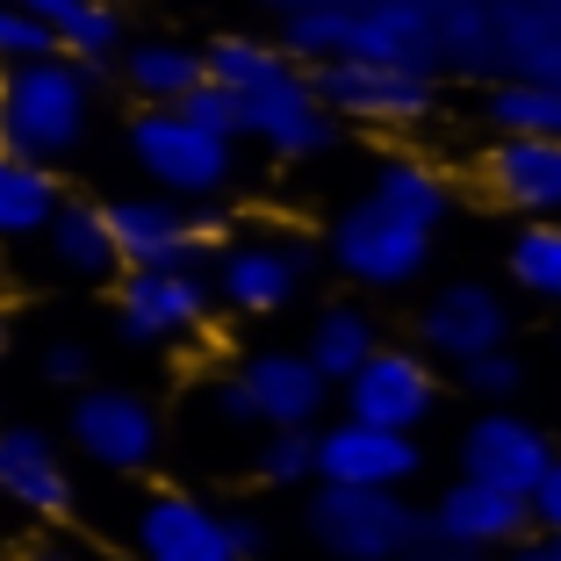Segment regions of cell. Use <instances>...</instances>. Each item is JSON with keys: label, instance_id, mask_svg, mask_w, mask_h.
Here are the masks:
<instances>
[{"label": "cell", "instance_id": "cell-1", "mask_svg": "<svg viewBox=\"0 0 561 561\" xmlns=\"http://www.w3.org/2000/svg\"><path fill=\"white\" fill-rule=\"evenodd\" d=\"M202 58H209V80L238 108V137L260 145L266 159L302 165L339 145V123L317 101L310 66H296L274 36H216V44H202Z\"/></svg>", "mask_w": 561, "mask_h": 561}, {"label": "cell", "instance_id": "cell-2", "mask_svg": "<svg viewBox=\"0 0 561 561\" xmlns=\"http://www.w3.org/2000/svg\"><path fill=\"white\" fill-rule=\"evenodd\" d=\"M101 80L108 72H87L66 50L30 58V66H0V151L36 165H66L94 137Z\"/></svg>", "mask_w": 561, "mask_h": 561}, {"label": "cell", "instance_id": "cell-3", "mask_svg": "<svg viewBox=\"0 0 561 561\" xmlns=\"http://www.w3.org/2000/svg\"><path fill=\"white\" fill-rule=\"evenodd\" d=\"M123 145H130V165L145 173L151 195L216 202V195H231V181H238V145L187 123L181 108H137L123 123Z\"/></svg>", "mask_w": 561, "mask_h": 561}, {"label": "cell", "instance_id": "cell-4", "mask_svg": "<svg viewBox=\"0 0 561 561\" xmlns=\"http://www.w3.org/2000/svg\"><path fill=\"white\" fill-rule=\"evenodd\" d=\"M324 403H331V381L302 360V346H266L209 389V411L224 425H252V432H288V425L317 432Z\"/></svg>", "mask_w": 561, "mask_h": 561}, {"label": "cell", "instance_id": "cell-5", "mask_svg": "<svg viewBox=\"0 0 561 561\" xmlns=\"http://www.w3.org/2000/svg\"><path fill=\"white\" fill-rule=\"evenodd\" d=\"M310 274H317V245L296 231H245L209 252V296H216V310H231V317L296 310Z\"/></svg>", "mask_w": 561, "mask_h": 561}, {"label": "cell", "instance_id": "cell-6", "mask_svg": "<svg viewBox=\"0 0 561 561\" xmlns=\"http://www.w3.org/2000/svg\"><path fill=\"white\" fill-rule=\"evenodd\" d=\"M302 526L331 561H403L425 540V512L403 490H331V482H317Z\"/></svg>", "mask_w": 561, "mask_h": 561}, {"label": "cell", "instance_id": "cell-7", "mask_svg": "<svg viewBox=\"0 0 561 561\" xmlns=\"http://www.w3.org/2000/svg\"><path fill=\"white\" fill-rule=\"evenodd\" d=\"M209 266H123L116 274V339L137 353L187 346L195 331H209Z\"/></svg>", "mask_w": 561, "mask_h": 561}, {"label": "cell", "instance_id": "cell-8", "mask_svg": "<svg viewBox=\"0 0 561 561\" xmlns=\"http://www.w3.org/2000/svg\"><path fill=\"white\" fill-rule=\"evenodd\" d=\"M66 439L101 476H145L159 461L165 425H159V403L145 389H130V381H87V389H72Z\"/></svg>", "mask_w": 561, "mask_h": 561}, {"label": "cell", "instance_id": "cell-9", "mask_svg": "<svg viewBox=\"0 0 561 561\" xmlns=\"http://www.w3.org/2000/svg\"><path fill=\"white\" fill-rule=\"evenodd\" d=\"M101 216H108L123 266H202L224 245V216L209 202H173V195H151V187L101 202Z\"/></svg>", "mask_w": 561, "mask_h": 561}, {"label": "cell", "instance_id": "cell-10", "mask_svg": "<svg viewBox=\"0 0 561 561\" xmlns=\"http://www.w3.org/2000/svg\"><path fill=\"white\" fill-rule=\"evenodd\" d=\"M317 101L331 108V123L346 130H417L439 108V80L432 72H403V66H360V58H331V66H310Z\"/></svg>", "mask_w": 561, "mask_h": 561}, {"label": "cell", "instance_id": "cell-11", "mask_svg": "<svg viewBox=\"0 0 561 561\" xmlns=\"http://www.w3.org/2000/svg\"><path fill=\"white\" fill-rule=\"evenodd\" d=\"M324 252H331V266L346 280H360V288H411L432 260V231H417L397 209H381L375 195H360V202H346V209L331 216Z\"/></svg>", "mask_w": 561, "mask_h": 561}, {"label": "cell", "instance_id": "cell-12", "mask_svg": "<svg viewBox=\"0 0 561 561\" xmlns=\"http://www.w3.org/2000/svg\"><path fill=\"white\" fill-rule=\"evenodd\" d=\"M137 561H245L231 540V512L195 490H151L130 518Z\"/></svg>", "mask_w": 561, "mask_h": 561}, {"label": "cell", "instance_id": "cell-13", "mask_svg": "<svg viewBox=\"0 0 561 561\" xmlns=\"http://www.w3.org/2000/svg\"><path fill=\"white\" fill-rule=\"evenodd\" d=\"M0 504H15L36 526H66L80 512L72 461L44 425H0Z\"/></svg>", "mask_w": 561, "mask_h": 561}, {"label": "cell", "instance_id": "cell-14", "mask_svg": "<svg viewBox=\"0 0 561 561\" xmlns=\"http://www.w3.org/2000/svg\"><path fill=\"white\" fill-rule=\"evenodd\" d=\"M425 468V446L411 432H381L360 417H339V425H317V482L331 490H403Z\"/></svg>", "mask_w": 561, "mask_h": 561}, {"label": "cell", "instance_id": "cell-15", "mask_svg": "<svg viewBox=\"0 0 561 561\" xmlns=\"http://www.w3.org/2000/svg\"><path fill=\"white\" fill-rule=\"evenodd\" d=\"M339 403H346V417H360V425L411 432L417 439V425L439 411V375L403 346H375V360H367L360 375L339 381Z\"/></svg>", "mask_w": 561, "mask_h": 561}, {"label": "cell", "instance_id": "cell-16", "mask_svg": "<svg viewBox=\"0 0 561 561\" xmlns=\"http://www.w3.org/2000/svg\"><path fill=\"white\" fill-rule=\"evenodd\" d=\"M417 339H425L432 360L468 367V360H482V353H496L512 339V302L490 280H446V288H432L425 310H417Z\"/></svg>", "mask_w": 561, "mask_h": 561}, {"label": "cell", "instance_id": "cell-17", "mask_svg": "<svg viewBox=\"0 0 561 561\" xmlns=\"http://www.w3.org/2000/svg\"><path fill=\"white\" fill-rule=\"evenodd\" d=\"M547 461H554L547 425H533V417H518V411H482L476 425L461 432V476L490 482V490H504V496H526L533 482L547 476Z\"/></svg>", "mask_w": 561, "mask_h": 561}, {"label": "cell", "instance_id": "cell-18", "mask_svg": "<svg viewBox=\"0 0 561 561\" xmlns=\"http://www.w3.org/2000/svg\"><path fill=\"white\" fill-rule=\"evenodd\" d=\"M425 533H432V540H446L454 554H468V561H490V554H504L512 540H526L533 512H526V496H504V490H490V482H468L461 476L425 512Z\"/></svg>", "mask_w": 561, "mask_h": 561}, {"label": "cell", "instance_id": "cell-19", "mask_svg": "<svg viewBox=\"0 0 561 561\" xmlns=\"http://www.w3.org/2000/svg\"><path fill=\"white\" fill-rule=\"evenodd\" d=\"M482 187L490 202L533 216V224H554L561 216V145H540V137H490L482 151Z\"/></svg>", "mask_w": 561, "mask_h": 561}, {"label": "cell", "instance_id": "cell-20", "mask_svg": "<svg viewBox=\"0 0 561 561\" xmlns=\"http://www.w3.org/2000/svg\"><path fill=\"white\" fill-rule=\"evenodd\" d=\"M496 80L561 87V0H490Z\"/></svg>", "mask_w": 561, "mask_h": 561}, {"label": "cell", "instance_id": "cell-21", "mask_svg": "<svg viewBox=\"0 0 561 561\" xmlns=\"http://www.w3.org/2000/svg\"><path fill=\"white\" fill-rule=\"evenodd\" d=\"M360 66H403V72H432L439 80V44L432 30L403 8V0H353L346 8V50Z\"/></svg>", "mask_w": 561, "mask_h": 561}, {"label": "cell", "instance_id": "cell-22", "mask_svg": "<svg viewBox=\"0 0 561 561\" xmlns=\"http://www.w3.org/2000/svg\"><path fill=\"white\" fill-rule=\"evenodd\" d=\"M108 72H116L145 108H181V101L209 80V58H202V44H181V36H130Z\"/></svg>", "mask_w": 561, "mask_h": 561}, {"label": "cell", "instance_id": "cell-23", "mask_svg": "<svg viewBox=\"0 0 561 561\" xmlns=\"http://www.w3.org/2000/svg\"><path fill=\"white\" fill-rule=\"evenodd\" d=\"M58 36L66 58H80L87 72H108L116 66V50L130 44V22H123V0H15Z\"/></svg>", "mask_w": 561, "mask_h": 561}, {"label": "cell", "instance_id": "cell-24", "mask_svg": "<svg viewBox=\"0 0 561 561\" xmlns=\"http://www.w3.org/2000/svg\"><path fill=\"white\" fill-rule=\"evenodd\" d=\"M439 44V72L461 80H496V44H490V0H403Z\"/></svg>", "mask_w": 561, "mask_h": 561}, {"label": "cell", "instance_id": "cell-25", "mask_svg": "<svg viewBox=\"0 0 561 561\" xmlns=\"http://www.w3.org/2000/svg\"><path fill=\"white\" fill-rule=\"evenodd\" d=\"M44 252H50V266L72 274V280H116L123 274L101 202H80V195H66V202H58V216L44 224Z\"/></svg>", "mask_w": 561, "mask_h": 561}, {"label": "cell", "instance_id": "cell-26", "mask_svg": "<svg viewBox=\"0 0 561 561\" xmlns=\"http://www.w3.org/2000/svg\"><path fill=\"white\" fill-rule=\"evenodd\" d=\"M375 346H381V324L360 302H324V310L310 317V331H302V360H310L331 389L360 375V367L375 360Z\"/></svg>", "mask_w": 561, "mask_h": 561}, {"label": "cell", "instance_id": "cell-27", "mask_svg": "<svg viewBox=\"0 0 561 561\" xmlns=\"http://www.w3.org/2000/svg\"><path fill=\"white\" fill-rule=\"evenodd\" d=\"M367 195L381 202V209H397L403 224H417V231L439 238L446 209H454V181H446L432 159H417V151H389V159L375 165V187Z\"/></svg>", "mask_w": 561, "mask_h": 561}, {"label": "cell", "instance_id": "cell-28", "mask_svg": "<svg viewBox=\"0 0 561 561\" xmlns=\"http://www.w3.org/2000/svg\"><path fill=\"white\" fill-rule=\"evenodd\" d=\"M66 187H58V165H36L0 151V245H30L44 238V224L58 216Z\"/></svg>", "mask_w": 561, "mask_h": 561}, {"label": "cell", "instance_id": "cell-29", "mask_svg": "<svg viewBox=\"0 0 561 561\" xmlns=\"http://www.w3.org/2000/svg\"><path fill=\"white\" fill-rule=\"evenodd\" d=\"M482 116H490L496 137H540V145H561V87L482 80Z\"/></svg>", "mask_w": 561, "mask_h": 561}, {"label": "cell", "instance_id": "cell-30", "mask_svg": "<svg viewBox=\"0 0 561 561\" xmlns=\"http://www.w3.org/2000/svg\"><path fill=\"white\" fill-rule=\"evenodd\" d=\"M512 280L526 288V296L554 302L561 310V224H526V231L512 238Z\"/></svg>", "mask_w": 561, "mask_h": 561}, {"label": "cell", "instance_id": "cell-31", "mask_svg": "<svg viewBox=\"0 0 561 561\" xmlns=\"http://www.w3.org/2000/svg\"><path fill=\"white\" fill-rule=\"evenodd\" d=\"M252 468H260V482H274V490H302V482H317V432H302V425L260 432Z\"/></svg>", "mask_w": 561, "mask_h": 561}, {"label": "cell", "instance_id": "cell-32", "mask_svg": "<svg viewBox=\"0 0 561 561\" xmlns=\"http://www.w3.org/2000/svg\"><path fill=\"white\" fill-rule=\"evenodd\" d=\"M50 50H58V36H50L30 8L0 0V66H30V58H50Z\"/></svg>", "mask_w": 561, "mask_h": 561}, {"label": "cell", "instance_id": "cell-33", "mask_svg": "<svg viewBox=\"0 0 561 561\" xmlns=\"http://www.w3.org/2000/svg\"><path fill=\"white\" fill-rule=\"evenodd\" d=\"M36 375H44L50 389H87V381H94V346H87V339H44Z\"/></svg>", "mask_w": 561, "mask_h": 561}, {"label": "cell", "instance_id": "cell-34", "mask_svg": "<svg viewBox=\"0 0 561 561\" xmlns=\"http://www.w3.org/2000/svg\"><path fill=\"white\" fill-rule=\"evenodd\" d=\"M461 381H468V397H518V381H526V367L512 360V346H496V353H482V360H468L461 367Z\"/></svg>", "mask_w": 561, "mask_h": 561}, {"label": "cell", "instance_id": "cell-35", "mask_svg": "<svg viewBox=\"0 0 561 561\" xmlns=\"http://www.w3.org/2000/svg\"><path fill=\"white\" fill-rule=\"evenodd\" d=\"M181 116H187V123H202V130H216V137H231V145H238V108H231V94H224L216 80H202L195 94L181 101Z\"/></svg>", "mask_w": 561, "mask_h": 561}, {"label": "cell", "instance_id": "cell-36", "mask_svg": "<svg viewBox=\"0 0 561 561\" xmlns=\"http://www.w3.org/2000/svg\"><path fill=\"white\" fill-rule=\"evenodd\" d=\"M526 512H533V526H540V540H561V454L547 461V476L526 490Z\"/></svg>", "mask_w": 561, "mask_h": 561}, {"label": "cell", "instance_id": "cell-37", "mask_svg": "<svg viewBox=\"0 0 561 561\" xmlns=\"http://www.w3.org/2000/svg\"><path fill=\"white\" fill-rule=\"evenodd\" d=\"M231 540H238V554H245V561H260L274 533H266V518H252V512H231Z\"/></svg>", "mask_w": 561, "mask_h": 561}, {"label": "cell", "instance_id": "cell-38", "mask_svg": "<svg viewBox=\"0 0 561 561\" xmlns=\"http://www.w3.org/2000/svg\"><path fill=\"white\" fill-rule=\"evenodd\" d=\"M22 561H94V554H87V547H58V540H50V547H30Z\"/></svg>", "mask_w": 561, "mask_h": 561}, {"label": "cell", "instance_id": "cell-39", "mask_svg": "<svg viewBox=\"0 0 561 561\" xmlns=\"http://www.w3.org/2000/svg\"><path fill=\"white\" fill-rule=\"evenodd\" d=\"M496 561H547V540H533V533H526V540H512Z\"/></svg>", "mask_w": 561, "mask_h": 561}, {"label": "cell", "instance_id": "cell-40", "mask_svg": "<svg viewBox=\"0 0 561 561\" xmlns=\"http://www.w3.org/2000/svg\"><path fill=\"white\" fill-rule=\"evenodd\" d=\"M274 15H296V8H353V0H266Z\"/></svg>", "mask_w": 561, "mask_h": 561}, {"label": "cell", "instance_id": "cell-41", "mask_svg": "<svg viewBox=\"0 0 561 561\" xmlns=\"http://www.w3.org/2000/svg\"><path fill=\"white\" fill-rule=\"evenodd\" d=\"M8 346H15V317H8V302H0V360H8Z\"/></svg>", "mask_w": 561, "mask_h": 561}, {"label": "cell", "instance_id": "cell-42", "mask_svg": "<svg viewBox=\"0 0 561 561\" xmlns=\"http://www.w3.org/2000/svg\"><path fill=\"white\" fill-rule=\"evenodd\" d=\"M547 561H561V540H547Z\"/></svg>", "mask_w": 561, "mask_h": 561}]
</instances>
